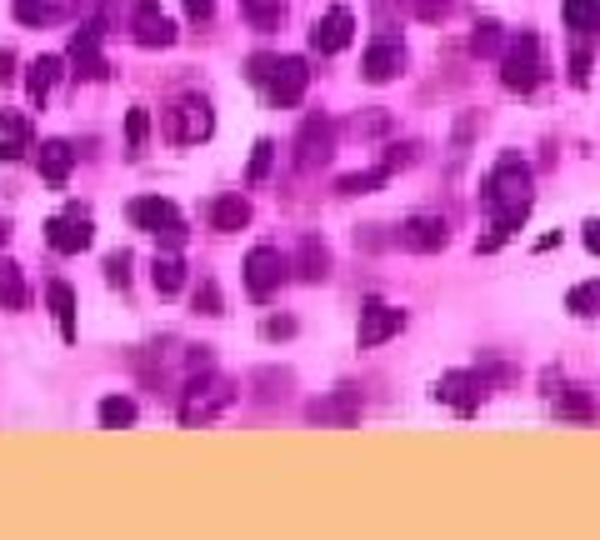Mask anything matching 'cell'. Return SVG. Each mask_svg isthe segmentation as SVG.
Returning a JSON list of instances; mask_svg holds the SVG:
<instances>
[{"label": "cell", "mask_w": 600, "mask_h": 540, "mask_svg": "<svg viewBox=\"0 0 600 540\" xmlns=\"http://www.w3.org/2000/svg\"><path fill=\"white\" fill-rule=\"evenodd\" d=\"M485 206H491V235L481 240V250H501L506 235H516L530 221V206H536V180H530V165L520 155H501L485 180Z\"/></svg>", "instance_id": "obj_1"}, {"label": "cell", "mask_w": 600, "mask_h": 540, "mask_svg": "<svg viewBox=\"0 0 600 540\" xmlns=\"http://www.w3.org/2000/svg\"><path fill=\"white\" fill-rule=\"evenodd\" d=\"M545 46L536 31H520V36L506 40V50H501V85H506L510 95H536L545 81Z\"/></svg>", "instance_id": "obj_2"}, {"label": "cell", "mask_w": 600, "mask_h": 540, "mask_svg": "<svg viewBox=\"0 0 600 540\" xmlns=\"http://www.w3.org/2000/svg\"><path fill=\"white\" fill-rule=\"evenodd\" d=\"M236 406V386L225 376H200L180 396V425H211L215 415H225Z\"/></svg>", "instance_id": "obj_3"}, {"label": "cell", "mask_w": 600, "mask_h": 540, "mask_svg": "<svg viewBox=\"0 0 600 540\" xmlns=\"http://www.w3.org/2000/svg\"><path fill=\"white\" fill-rule=\"evenodd\" d=\"M126 215H130V225H136V231H151L155 240H165L170 250L186 246V221H180L176 200H165V196H136V200L126 206Z\"/></svg>", "instance_id": "obj_4"}, {"label": "cell", "mask_w": 600, "mask_h": 540, "mask_svg": "<svg viewBox=\"0 0 600 540\" xmlns=\"http://www.w3.org/2000/svg\"><path fill=\"white\" fill-rule=\"evenodd\" d=\"M211 130H215V116L200 95H186V101H176L161 116V136L170 145H200V141H211Z\"/></svg>", "instance_id": "obj_5"}, {"label": "cell", "mask_w": 600, "mask_h": 540, "mask_svg": "<svg viewBox=\"0 0 600 540\" xmlns=\"http://www.w3.org/2000/svg\"><path fill=\"white\" fill-rule=\"evenodd\" d=\"M91 240H95V221L81 206H66L60 215L46 221V246L56 256H81V250H91Z\"/></svg>", "instance_id": "obj_6"}, {"label": "cell", "mask_w": 600, "mask_h": 540, "mask_svg": "<svg viewBox=\"0 0 600 540\" xmlns=\"http://www.w3.org/2000/svg\"><path fill=\"white\" fill-rule=\"evenodd\" d=\"M101 36H106V25L101 21H85L81 31L71 36V75L75 81H106L110 75V60H106V50H101Z\"/></svg>", "instance_id": "obj_7"}, {"label": "cell", "mask_w": 600, "mask_h": 540, "mask_svg": "<svg viewBox=\"0 0 600 540\" xmlns=\"http://www.w3.org/2000/svg\"><path fill=\"white\" fill-rule=\"evenodd\" d=\"M285 256L275 246H256L246 256V295L250 301H271L275 291H281V281H285Z\"/></svg>", "instance_id": "obj_8"}, {"label": "cell", "mask_w": 600, "mask_h": 540, "mask_svg": "<svg viewBox=\"0 0 600 540\" xmlns=\"http://www.w3.org/2000/svg\"><path fill=\"white\" fill-rule=\"evenodd\" d=\"M306 85H310V66H306V60H301V56H281V60H275V71H271V81H266V95H271V106L291 110V106L306 101Z\"/></svg>", "instance_id": "obj_9"}, {"label": "cell", "mask_w": 600, "mask_h": 540, "mask_svg": "<svg viewBox=\"0 0 600 540\" xmlns=\"http://www.w3.org/2000/svg\"><path fill=\"white\" fill-rule=\"evenodd\" d=\"M130 36H136V46H145V50L176 46V25H170V15L161 11V0H136V15H130Z\"/></svg>", "instance_id": "obj_10"}, {"label": "cell", "mask_w": 600, "mask_h": 540, "mask_svg": "<svg viewBox=\"0 0 600 540\" xmlns=\"http://www.w3.org/2000/svg\"><path fill=\"white\" fill-rule=\"evenodd\" d=\"M330 155H336V126L326 116H310L301 126V136H295V171H316Z\"/></svg>", "instance_id": "obj_11"}, {"label": "cell", "mask_w": 600, "mask_h": 540, "mask_svg": "<svg viewBox=\"0 0 600 540\" xmlns=\"http://www.w3.org/2000/svg\"><path fill=\"white\" fill-rule=\"evenodd\" d=\"M436 400H446L456 415H475L485 406V376L481 371H450V376H440Z\"/></svg>", "instance_id": "obj_12"}, {"label": "cell", "mask_w": 600, "mask_h": 540, "mask_svg": "<svg viewBox=\"0 0 600 540\" xmlns=\"http://www.w3.org/2000/svg\"><path fill=\"white\" fill-rule=\"evenodd\" d=\"M405 330V310L386 306V301H365L361 310V330H355V341L365 345V351H376V345H386L390 336H400Z\"/></svg>", "instance_id": "obj_13"}, {"label": "cell", "mask_w": 600, "mask_h": 540, "mask_svg": "<svg viewBox=\"0 0 600 540\" xmlns=\"http://www.w3.org/2000/svg\"><path fill=\"white\" fill-rule=\"evenodd\" d=\"M400 71H405V46H400L396 36H376V40H370V50H365V60H361L365 81L386 85V81H396Z\"/></svg>", "instance_id": "obj_14"}, {"label": "cell", "mask_w": 600, "mask_h": 540, "mask_svg": "<svg viewBox=\"0 0 600 540\" xmlns=\"http://www.w3.org/2000/svg\"><path fill=\"white\" fill-rule=\"evenodd\" d=\"M351 36H355V15L345 11V5H330V11L310 25V50H320V56H336V50L351 46Z\"/></svg>", "instance_id": "obj_15"}, {"label": "cell", "mask_w": 600, "mask_h": 540, "mask_svg": "<svg viewBox=\"0 0 600 540\" xmlns=\"http://www.w3.org/2000/svg\"><path fill=\"white\" fill-rule=\"evenodd\" d=\"M11 15L31 31H46V25L75 21L81 15V0H11Z\"/></svg>", "instance_id": "obj_16"}, {"label": "cell", "mask_w": 600, "mask_h": 540, "mask_svg": "<svg viewBox=\"0 0 600 540\" xmlns=\"http://www.w3.org/2000/svg\"><path fill=\"white\" fill-rule=\"evenodd\" d=\"M400 246L415 250V256H436V250L450 246V231L440 215H411V221L400 225Z\"/></svg>", "instance_id": "obj_17"}, {"label": "cell", "mask_w": 600, "mask_h": 540, "mask_svg": "<svg viewBox=\"0 0 600 540\" xmlns=\"http://www.w3.org/2000/svg\"><path fill=\"white\" fill-rule=\"evenodd\" d=\"M31 141H36V126H31V116L0 106V161H21V155L31 151Z\"/></svg>", "instance_id": "obj_18"}, {"label": "cell", "mask_w": 600, "mask_h": 540, "mask_svg": "<svg viewBox=\"0 0 600 540\" xmlns=\"http://www.w3.org/2000/svg\"><path fill=\"white\" fill-rule=\"evenodd\" d=\"M205 221H211V231L221 235H236L250 225V200L246 196H215L211 211H205Z\"/></svg>", "instance_id": "obj_19"}, {"label": "cell", "mask_w": 600, "mask_h": 540, "mask_svg": "<svg viewBox=\"0 0 600 540\" xmlns=\"http://www.w3.org/2000/svg\"><path fill=\"white\" fill-rule=\"evenodd\" d=\"M36 161H40V176H46L50 186H66L71 171H75V145L71 141H46L36 151Z\"/></svg>", "instance_id": "obj_20"}, {"label": "cell", "mask_w": 600, "mask_h": 540, "mask_svg": "<svg viewBox=\"0 0 600 540\" xmlns=\"http://www.w3.org/2000/svg\"><path fill=\"white\" fill-rule=\"evenodd\" d=\"M306 415L320 425H355L361 421V400H355L351 390H341V396H330V400H316Z\"/></svg>", "instance_id": "obj_21"}, {"label": "cell", "mask_w": 600, "mask_h": 540, "mask_svg": "<svg viewBox=\"0 0 600 540\" xmlns=\"http://www.w3.org/2000/svg\"><path fill=\"white\" fill-rule=\"evenodd\" d=\"M46 301H50V316H56V326H60V341H75V336H81V326H75V291L66 281H50Z\"/></svg>", "instance_id": "obj_22"}, {"label": "cell", "mask_w": 600, "mask_h": 540, "mask_svg": "<svg viewBox=\"0 0 600 540\" xmlns=\"http://www.w3.org/2000/svg\"><path fill=\"white\" fill-rule=\"evenodd\" d=\"M56 81H60V60L56 56L31 60V71H25V95H31V106H46L50 91H56Z\"/></svg>", "instance_id": "obj_23"}, {"label": "cell", "mask_w": 600, "mask_h": 540, "mask_svg": "<svg viewBox=\"0 0 600 540\" xmlns=\"http://www.w3.org/2000/svg\"><path fill=\"white\" fill-rule=\"evenodd\" d=\"M31 306V291H25V275L15 260H0V310H25Z\"/></svg>", "instance_id": "obj_24"}, {"label": "cell", "mask_w": 600, "mask_h": 540, "mask_svg": "<svg viewBox=\"0 0 600 540\" xmlns=\"http://www.w3.org/2000/svg\"><path fill=\"white\" fill-rule=\"evenodd\" d=\"M561 15H565V25H570L576 36H590V40L600 36V0H565Z\"/></svg>", "instance_id": "obj_25"}, {"label": "cell", "mask_w": 600, "mask_h": 540, "mask_svg": "<svg viewBox=\"0 0 600 540\" xmlns=\"http://www.w3.org/2000/svg\"><path fill=\"white\" fill-rule=\"evenodd\" d=\"M295 270H301V281H326L330 275V250L320 246L316 235H306V240H301V260H295Z\"/></svg>", "instance_id": "obj_26"}, {"label": "cell", "mask_w": 600, "mask_h": 540, "mask_svg": "<svg viewBox=\"0 0 600 540\" xmlns=\"http://www.w3.org/2000/svg\"><path fill=\"white\" fill-rule=\"evenodd\" d=\"M151 281H155V291H161V295H176L180 285H186V260H180L176 250H165V256H155Z\"/></svg>", "instance_id": "obj_27"}, {"label": "cell", "mask_w": 600, "mask_h": 540, "mask_svg": "<svg viewBox=\"0 0 600 540\" xmlns=\"http://www.w3.org/2000/svg\"><path fill=\"white\" fill-rule=\"evenodd\" d=\"M565 310H570L576 320H596L600 316V281L570 285V295H565Z\"/></svg>", "instance_id": "obj_28"}, {"label": "cell", "mask_w": 600, "mask_h": 540, "mask_svg": "<svg viewBox=\"0 0 600 540\" xmlns=\"http://www.w3.org/2000/svg\"><path fill=\"white\" fill-rule=\"evenodd\" d=\"M555 415H561V421H596V400L586 396V390H561V396H555V406H551Z\"/></svg>", "instance_id": "obj_29"}, {"label": "cell", "mask_w": 600, "mask_h": 540, "mask_svg": "<svg viewBox=\"0 0 600 540\" xmlns=\"http://www.w3.org/2000/svg\"><path fill=\"white\" fill-rule=\"evenodd\" d=\"M240 11H246V21L256 31H275L285 21V0H240Z\"/></svg>", "instance_id": "obj_30"}, {"label": "cell", "mask_w": 600, "mask_h": 540, "mask_svg": "<svg viewBox=\"0 0 600 540\" xmlns=\"http://www.w3.org/2000/svg\"><path fill=\"white\" fill-rule=\"evenodd\" d=\"M101 425H106V431H126V425H136V400L130 396H106L101 400Z\"/></svg>", "instance_id": "obj_31"}, {"label": "cell", "mask_w": 600, "mask_h": 540, "mask_svg": "<svg viewBox=\"0 0 600 540\" xmlns=\"http://www.w3.org/2000/svg\"><path fill=\"white\" fill-rule=\"evenodd\" d=\"M386 180H390V171H386V165H376V171H355V176H341V186H336V190H341V196H370V190L386 186Z\"/></svg>", "instance_id": "obj_32"}, {"label": "cell", "mask_w": 600, "mask_h": 540, "mask_svg": "<svg viewBox=\"0 0 600 540\" xmlns=\"http://www.w3.org/2000/svg\"><path fill=\"white\" fill-rule=\"evenodd\" d=\"M471 56H501V25L495 21H481L475 25V36H471Z\"/></svg>", "instance_id": "obj_33"}, {"label": "cell", "mask_w": 600, "mask_h": 540, "mask_svg": "<svg viewBox=\"0 0 600 540\" xmlns=\"http://www.w3.org/2000/svg\"><path fill=\"white\" fill-rule=\"evenodd\" d=\"M456 5L460 0H411V15L415 21H425V25H436V21H446Z\"/></svg>", "instance_id": "obj_34"}, {"label": "cell", "mask_w": 600, "mask_h": 540, "mask_svg": "<svg viewBox=\"0 0 600 540\" xmlns=\"http://www.w3.org/2000/svg\"><path fill=\"white\" fill-rule=\"evenodd\" d=\"M271 161H275V145L271 141H256V155H250V171H246L250 186H260V180L271 176Z\"/></svg>", "instance_id": "obj_35"}, {"label": "cell", "mask_w": 600, "mask_h": 540, "mask_svg": "<svg viewBox=\"0 0 600 540\" xmlns=\"http://www.w3.org/2000/svg\"><path fill=\"white\" fill-rule=\"evenodd\" d=\"M145 136H151V116H145V110L136 106V110L126 116V145H130V151H141Z\"/></svg>", "instance_id": "obj_36"}, {"label": "cell", "mask_w": 600, "mask_h": 540, "mask_svg": "<svg viewBox=\"0 0 600 540\" xmlns=\"http://www.w3.org/2000/svg\"><path fill=\"white\" fill-rule=\"evenodd\" d=\"M196 310H200V316H225L221 291H215V281H200V291H196Z\"/></svg>", "instance_id": "obj_37"}, {"label": "cell", "mask_w": 600, "mask_h": 540, "mask_svg": "<svg viewBox=\"0 0 600 540\" xmlns=\"http://www.w3.org/2000/svg\"><path fill=\"white\" fill-rule=\"evenodd\" d=\"M590 66H596L590 46H576V50H570V81H576V85H586V81H590Z\"/></svg>", "instance_id": "obj_38"}, {"label": "cell", "mask_w": 600, "mask_h": 540, "mask_svg": "<svg viewBox=\"0 0 600 540\" xmlns=\"http://www.w3.org/2000/svg\"><path fill=\"white\" fill-rule=\"evenodd\" d=\"M106 281H110V285H126V281H130V256H126V250L106 256Z\"/></svg>", "instance_id": "obj_39"}, {"label": "cell", "mask_w": 600, "mask_h": 540, "mask_svg": "<svg viewBox=\"0 0 600 540\" xmlns=\"http://www.w3.org/2000/svg\"><path fill=\"white\" fill-rule=\"evenodd\" d=\"M275 60H281V56H250L246 75H250L256 85H266V81H271V71H275Z\"/></svg>", "instance_id": "obj_40"}, {"label": "cell", "mask_w": 600, "mask_h": 540, "mask_svg": "<svg viewBox=\"0 0 600 540\" xmlns=\"http://www.w3.org/2000/svg\"><path fill=\"white\" fill-rule=\"evenodd\" d=\"M180 5H186V15H190L196 25H205V21L215 15V0H180Z\"/></svg>", "instance_id": "obj_41"}, {"label": "cell", "mask_w": 600, "mask_h": 540, "mask_svg": "<svg viewBox=\"0 0 600 540\" xmlns=\"http://www.w3.org/2000/svg\"><path fill=\"white\" fill-rule=\"evenodd\" d=\"M285 336H295V320H285V316L266 320V341H285Z\"/></svg>", "instance_id": "obj_42"}, {"label": "cell", "mask_w": 600, "mask_h": 540, "mask_svg": "<svg viewBox=\"0 0 600 540\" xmlns=\"http://www.w3.org/2000/svg\"><path fill=\"white\" fill-rule=\"evenodd\" d=\"M386 126H390V116H365V120H355V136H380Z\"/></svg>", "instance_id": "obj_43"}, {"label": "cell", "mask_w": 600, "mask_h": 540, "mask_svg": "<svg viewBox=\"0 0 600 540\" xmlns=\"http://www.w3.org/2000/svg\"><path fill=\"white\" fill-rule=\"evenodd\" d=\"M586 250L590 256H600V215L596 221H586Z\"/></svg>", "instance_id": "obj_44"}, {"label": "cell", "mask_w": 600, "mask_h": 540, "mask_svg": "<svg viewBox=\"0 0 600 540\" xmlns=\"http://www.w3.org/2000/svg\"><path fill=\"white\" fill-rule=\"evenodd\" d=\"M5 81H15V56L11 50H0V85Z\"/></svg>", "instance_id": "obj_45"}, {"label": "cell", "mask_w": 600, "mask_h": 540, "mask_svg": "<svg viewBox=\"0 0 600 540\" xmlns=\"http://www.w3.org/2000/svg\"><path fill=\"white\" fill-rule=\"evenodd\" d=\"M5 235H11V231H5V225H0V246H5Z\"/></svg>", "instance_id": "obj_46"}]
</instances>
